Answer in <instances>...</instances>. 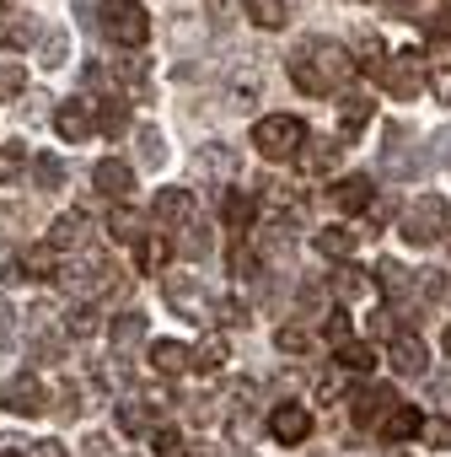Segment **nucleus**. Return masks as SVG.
<instances>
[{"instance_id":"1","label":"nucleus","mask_w":451,"mask_h":457,"mask_svg":"<svg viewBox=\"0 0 451 457\" xmlns=\"http://www.w3.org/2000/svg\"><path fill=\"white\" fill-rule=\"evenodd\" d=\"M285 76L296 81V92H307V97H328V92L349 87V81L360 76V65H355V54H349L344 44H333V38L317 33V38H301V44L291 49Z\"/></svg>"},{"instance_id":"2","label":"nucleus","mask_w":451,"mask_h":457,"mask_svg":"<svg viewBox=\"0 0 451 457\" xmlns=\"http://www.w3.org/2000/svg\"><path fill=\"white\" fill-rule=\"evenodd\" d=\"M446 232H451L446 194H419L408 210H398V237L408 248H435V243H446Z\"/></svg>"},{"instance_id":"3","label":"nucleus","mask_w":451,"mask_h":457,"mask_svg":"<svg viewBox=\"0 0 451 457\" xmlns=\"http://www.w3.org/2000/svg\"><path fill=\"white\" fill-rule=\"evenodd\" d=\"M301 145H307V124L296 113H264L253 124V151L264 162H296Z\"/></svg>"},{"instance_id":"4","label":"nucleus","mask_w":451,"mask_h":457,"mask_svg":"<svg viewBox=\"0 0 451 457\" xmlns=\"http://www.w3.org/2000/svg\"><path fill=\"white\" fill-rule=\"evenodd\" d=\"M97 12H102V33L119 49H145L151 44V12L140 0H97Z\"/></svg>"},{"instance_id":"5","label":"nucleus","mask_w":451,"mask_h":457,"mask_svg":"<svg viewBox=\"0 0 451 457\" xmlns=\"http://www.w3.org/2000/svg\"><path fill=\"white\" fill-rule=\"evenodd\" d=\"M161 296H167V307H172L177 318H188V323H209V318H215V296L199 286V275H161Z\"/></svg>"},{"instance_id":"6","label":"nucleus","mask_w":451,"mask_h":457,"mask_svg":"<svg viewBox=\"0 0 451 457\" xmlns=\"http://www.w3.org/2000/svg\"><path fill=\"white\" fill-rule=\"evenodd\" d=\"M419 60H424V54L403 49V54H392V60L381 65V76H376V81H381V87H387L398 103H414V97L430 87V76H424V65H419Z\"/></svg>"},{"instance_id":"7","label":"nucleus","mask_w":451,"mask_h":457,"mask_svg":"<svg viewBox=\"0 0 451 457\" xmlns=\"http://www.w3.org/2000/svg\"><path fill=\"white\" fill-rule=\"evenodd\" d=\"M0 403H6L17 420H44V414H49V387H44L33 371H17L6 387H0Z\"/></svg>"},{"instance_id":"8","label":"nucleus","mask_w":451,"mask_h":457,"mask_svg":"<svg viewBox=\"0 0 451 457\" xmlns=\"http://www.w3.org/2000/svg\"><path fill=\"white\" fill-rule=\"evenodd\" d=\"M398 403V393L392 387H381V382H365V387H355L349 393V420L360 425V430H376L381 425V414Z\"/></svg>"},{"instance_id":"9","label":"nucleus","mask_w":451,"mask_h":457,"mask_svg":"<svg viewBox=\"0 0 451 457\" xmlns=\"http://www.w3.org/2000/svg\"><path fill=\"white\" fill-rule=\"evenodd\" d=\"M193 167L209 178V183H220V188H232L237 178H242V151H232V145H199V156H193Z\"/></svg>"},{"instance_id":"10","label":"nucleus","mask_w":451,"mask_h":457,"mask_svg":"<svg viewBox=\"0 0 451 457\" xmlns=\"http://www.w3.org/2000/svg\"><path fill=\"white\" fill-rule=\"evenodd\" d=\"M199 215V199L188 188H156V204H151V220L167 226V232H177V226H188Z\"/></svg>"},{"instance_id":"11","label":"nucleus","mask_w":451,"mask_h":457,"mask_svg":"<svg viewBox=\"0 0 451 457\" xmlns=\"http://www.w3.org/2000/svg\"><path fill=\"white\" fill-rule=\"evenodd\" d=\"M269 436H275L280 446H301V441L312 436L307 403H275V409H269Z\"/></svg>"},{"instance_id":"12","label":"nucleus","mask_w":451,"mask_h":457,"mask_svg":"<svg viewBox=\"0 0 451 457\" xmlns=\"http://www.w3.org/2000/svg\"><path fill=\"white\" fill-rule=\"evenodd\" d=\"M92 188H97L102 199L124 204V199H129V188H135V167H129V162H119V156H102V162L92 167Z\"/></svg>"},{"instance_id":"13","label":"nucleus","mask_w":451,"mask_h":457,"mask_svg":"<svg viewBox=\"0 0 451 457\" xmlns=\"http://www.w3.org/2000/svg\"><path fill=\"white\" fill-rule=\"evenodd\" d=\"M54 129L70 140V145H81L92 129H97V113H92V97H70V103H60L54 108Z\"/></svg>"},{"instance_id":"14","label":"nucleus","mask_w":451,"mask_h":457,"mask_svg":"<svg viewBox=\"0 0 451 457\" xmlns=\"http://www.w3.org/2000/svg\"><path fill=\"white\" fill-rule=\"evenodd\" d=\"M113 420H119V430L135 436V441H151V430L161 425V420H156V403H145V398H119V403H113Z\"/></svg>"},{"instance_id":"15","label":"nucleus","mask_w":451,"mask_h":457,"mask_svg":"<svg viewBox=\"0 0 451 457\" xmlns=\"http://www.w3.org/2000/svg\"><path fill=\"white\" fill-rule=\"evenodd\" d=\"M86 232H92V220H86L81 210H65V215L49 226V237H44V243H49L54 253H81V248H86Z\"/></svg>"},{"instance_id":"16","label":"nucleus","mask_w":451,"mask_h":457,"mask_svg":"<svg viewBox=\"0 0 451 457\" xmlns=\"http://www.w3.org/2000/svg\"><path fill=\"white\" fill-rule=\"evenodd\" d=\"M387 361H392V371H403V377H424V371H430V355H424L419 334H392Z\"/></svg>"},{"instance_id":"17","label":"nucleus","mask_w":451,"mask_h":457,"mask_svg":"<svg viewBox=\"0 0 451 457\" xmlns=\"http://www.w3.org/2000/svg\"><path fill=\"white\" fill-rule=\"evenodd\" d=\"M419 425H424V414H419L414 403H392V409L381 414V425H376V436L398 446V441H414V436H419Z\"/></svg>"},{"instance_id":"18","label":"nucleus","mask_w":451,"mask_h":457,"mask_svg":"<svg viewBox=\"0 0 451 457\" xmlns=\"http://www.w3.org/2000/svg\"><path fill=\"white\" fill-rule=\"evenodd\" d=\"M60 264H65V253H54L49 243H33V248L17 259L22 280H60Z\"/></svg>"},{"instance_id":"19","label":"nucleus","mask_w":451,"mask_h":457,"mask_svg":"<svg viewBox=\"0 0 451 457\" xmlns=\"http://www.w3.org/2000/svg\"><path fill=\"white\" fill-rule=\"evenodd\" d=\"M376 286H381V296H387L392 307L414 302V275H408L398 259H381V264H376Z\"/></svg>"},{"instance_id":"20","label":"nucleus","mask_w":451,"mask_h":457,"mask_svg":"<svg viewBox=\"0 0 451 457\" xmlns=\"http://www.w3.org/2000/svg\"><path fill=\"white\" fill-rule=\"evenodd\" d=\"M92 108H97V129H102L108 140L129 135V97H124V92H108V97L92 103Z\"/></svg>"},{"instance_id":"21","label":"nucleus","mask_w":451,"mask_h":457,"mask_svg":"<svg viewBox=\"0 0 451 457\" xmlns=\"http://www.w3.org/2000/svg\"><path fill=\"white\" fill-rule=\"evenodd\" d=\"M296 167L312 172V178L333 172V167H339V140H312V135H307V145L296 151Z\"/></svg>"},{"instance_id":"22","label":"nucleus","mask_w":451,"mask_h":457,"mask_svg":"<svg viewBox=\"0 0 451 457\" xmlns=\"http://www.w3.org/2000/svg\"><path fill=\"white\" fill-rule=\"evenodd\" d=\"M275 350H280L285 361H307V355L317 350V334H312L307 323H280V328H275Z\"/></svg>"},{"instance_id":"23","label":"nucleus","mask_w":451,"mask_h":457,"mask_svg":"<svg viewBox=\"0 0 451 457\" xmlns=\"http://www.w3.org/2000/svg\"><path fill=\"white\" fill-rule=\"evenodd\" d=\"M145 361L156 366V377H183V371H188V345H177V339H151Z\"/></svg>"},{"instance_id":"24","label":"nucleus","mask_w":451,"mask_h":457,"mask_svg":"<svg viewBox=\"0 0 451 457\" xmlns=\"http://www.w3.org/2000/svg\"><path fill=\"white\" fill-rule=\"evenodd\" d=\"M312 248H317L323 259H355V248H360V232H349V226H323V232L312 237Z\"/></svg>"},{"instance_id":"25","label":"nucleus","mask_w":451,"mask_h":457,"mask_svg":"<svg viewBox=\"0 0 451 457\" xmlns=\"http://www.w3.org/2000/svg\"><path fill=\"white\" fill-rule=\"evenodd\" d=\"M108 237L124 243V248H135V243L145 237V215L129 210V204H113V215H108Z\"/></svg>"},{"instance_id":"26","label":"nucleus","mask_w":451,"mask_h":457,"mask_svg":"<svg viewBox=\"0 0 451 457\" xmlns=\"http://www.w3.org/2000/svg\"><path fill=\"white\" fill-rule=\"evenodd\" d=\"M355 65L365 71V76H381V65H387V44H381V33H371V28H360L355 33Z\"/></svg>"},{"instance_id":"27","label":"nucleus","mask_w":451,"mask_h":457,"mask_svg":"<svg viewBox=\"0 0 451 457\" xmlns=\"http://www.w3.org/2000/svg\"><path fill=\"white\" fill-rule=\"evenodd\" d=\"M371 194H376V188H371V178H365V172H349V178H339V183H333V194H328V199H333L339 210H365V204H371Z\"/></svg>"},{"instance_id":"28","label":"nucleus","mask_w":451,"mask_h":457,"mask_svg":"<svg viewBox=\"0 0 451 457\" xmlns=\"http://www.w3.org/2000/svg\"><path fill=\"white\" fill-rule=\"evenodd\" d=\"M135 259H140V270H145V275H167V264H172V237L145 232V237L135 243Z\"/></svg>"},{"instance_id":"29","label":"nucleus","mask_w":451,"mask_h":457,"mask_svg":"<svg viewBox=\"0 0 451 457\" xmlns=\"http://www.w3.org/2000/svg\"><path fill=\"white\" fill-rule=\"evenodd\" d=\"M220 366H226V339H220V334H209V339L188 345V371H199V377H215Z\"/></svg>"},{"instance_id":"30","label":"nucleus","mask_w":451,"mask_h":457,"mask_svg":"<svg viewBox=\"0 0 451 457\" xmlns=\"http://www.w3.org/2000/svg\"><path fill=\"white\" fill-rule=\"evenodd\" d=\"M172 253H183V259H204V253H209V226H204L199 215L172 232Z\"/></svg>"},{"instance_id":"31","label":"nucleus","mask_w":451,"mask_h":457,"mask_svg":"<svg viewBox=\"0 0 451 457\" xmlns=\"http://www.w3.org/2000/svg\"><path fill=\"white\" fill-rule=\"evenodd\" d=\"M108 339H113V355L135 350V345L145 339V312H119V318L108 323Z\"/></svg>"},{"instance_id":"32","label":"nucleus","mask_w":451,"mask_h":457,"mask_svg":"<svg viewBox=\"0 0 451 457\" xmlns=\"http://www.w3.org/2000/svg\"><path fill=\"white\" fill-rule=\"evenodd\" d=\"M333 296H339V302H365V296H371V280H365V270H355V264L344 259V264L333 270Z\"/></svg>"},{"instance_id":"33","label":"nucleus","mask_w":451,"mask_h":457,"mask_svg":"<svg viewBox=\"0 0 451 457\" xmlns=\"http://www.w3.org/2000/svg\"><path fill=\"white\" fill-rule=\"evenodd\" d=\"M65 334H70V339H92V334H102V307H97V302H76V307L65 312Z\"/></svg>"},{"instance_id":"34","label":"nucleus","mask_w":451,"mask_h":457,"mask_svg":"<svg viewBox=\"0 0 451 457\" xmlns=\"http://www.w3.org/2000/svg\"><path fill=\"white\" fill-rule=\"evenodd\" d=\"M33 226H38V210L28 199H6V204H0V232H6V237H22V232H33Z\"/></svg>"},{"instance_id":"35","label":"nucleus","mask_w":451,"mask_h":457,"mask_svg":"<svg viewBox=\"0 0 451 457\" xmlns=\"http://www.w3.org/2000/svg\"><path fill=\"white\" fill-rule=\"evenodd\" d=\"M253 220H258V199L242 194V188H226V226H232V232H248Z\"/></svg>"},{"instance_id":"36","label":"nucleus","mask_w":451,"mask_h":457,"mask_svg":"<svg viewBox=\"0 0 451 457\" xmlns=\"http://www.w3.org/2000/svg\"><path fill=\"white\" fill-rule=\"evenodd\" d=\"M242 12H248L264 33H280V28L291 22V6H285V0H242Z\"/></svg>"},{"instance_id":"37","label":"nucleus","mask_w":451,"mask_h":457,"mask_svg":"<svg viewBox=\"0 0 451 457\" xmlns=\"http://www.w3.org/2000/svg\"><path fill=\"white\" fill-rule=\"evenodd\" d=\"M339 366L355 371V377H371V371H376V350H371L365 339H344V345H339Z\"/></svg>"},{"instance_id":"38","label":"nucleus","mask_w":451,"mask_h":457,"mask_svg":"<svg viewBox=\"0 0 451 457\" xmlns=\"http://www.w3.org/2000/svg\"><path fill=\"white\" fill-rule=\"evenodd\" d=\"M65 60H70V33H65V28H49L44 44H38V65H44V71H60Z\"/></svg>"},{"instance_id":"39","label":"nucleus","mask_w":451,"mask_h":457,"mask_svg":"<svg viewBox=\"0 0 451 457\" xmlns=\"http://www.w3.org/2000/svg\"><path fill=\"white\" fill-rule=\"evenodd\" d=\"M365 124H371V97L349 92V97L339 103V129H344V135H360Z\"/></svg>"},{"instance_id":"40","label":"nucleus","mask_w":451,"mask_h":457,"mask_svg":"<svg viewBox=\"0 0 451 457\" xmlns=\"http://www.w3.org/2000/svg\"><path fill=\"white\" fill-rule=\"evenodd\" d=\"M22 92H28V65L0 60V103H22Z\"/></svg>"},{"instance_id":"41","label":"nucleus","mask_w":451,"mask_h":457,"mask_svg":"<svg viewBox=\"0 0 451 457\" xmlns=\"http://www.w3.org/2000/svg\"><path fill=\"white\" fill-rule=\"evenodd\" d=\"M33 183H38L44 194L65 188V162H60V156H49V151H44V156H33Z\"/></svg>"},{"instance_id":"42","label":"nucleus","mask_w":451,"mask_h":457,"mask_svg":"<svg viewBox=\"0 0 451 457\" xmlns=\"http://www.w3.org/2000/svg\"><path fill=\"white\" fill-rule=\"evenodd\" d=\"M258 87H264V71H258V65L237 71V81H232V97H237V108H253V103H258Z\"/></svg>"},{"instance_id":"43","label":"nucleus","mask_w":451,"mask_h":457,"mask_svg":"<svg viewBox=\"0 0 451 457\" xmlns=\"http://www.w3.org/2000/svg\"><path fill=\"white\" fill-rule=\"evenodd\" d=\"M135 145H140V162H145V167H161V162H167V140H161L156 124H145V129L135 135Z\"/></svg>"},{"instance_id":"44","label":"nucleus","mask_w":451,"mask_h":457,"mask_svg":"<svg viewBox=\"0 0 451 457\" xmlns=\"http://www.w3.org/2000/svg\"><path fill=\"white\" fill-rule=\"evenodd\" d=\"M360 215H365V226H371V237H376L381 226H387V220L398 215V199H392V194H371V204H365Z\"/></svg>"},{"instance_id":"45","label":"nucleus","mask_w":451,"mask_h":457,"mask_svg":"<svg viewBox=\"0 0 451 457\" xmlns=\"http://www.w3.org/2000/svg\"><path fill=\"white\" fill-rule=\"evenodd\" d=\"M151 452H156V457H183V452H188V441H183L172 425H156V430H151Z\"/></svg>"},{"instance_id":"46","label":"nucleus","mask_w":451,"mask_h":457,"mask_svg":"<svg viewBox=\"0 0 451 457\" xmlns=\"http://www.w3.org/2000/svg\"><path fill=\"white\" fill-rule=\"evenodd\" d=\"M215 323H220V328H248V323H253V318H248V302H232V296L215 302Z\"/></svg>"},{"instance_id":"47","label":"nucleus","mask_w":451,"mask_h":457,"mask_svg":"<svg viewBox=\"0 0 451 457\" xmlns=\"http://www.w3.org/2000/svg\"><path fill=\"white\" fill-rule=\"evenodd\" d=\"M419 441H424V446H435V452H446V446H451V420H440V414H435V420H424V425H419Z\"/></svg>"},{"instance_id":"48","label":"nucleus","mask_w":451,"mask_h":457,"mask_svg":"<svg viewBox=\"0 0 451 457\" xmlns=\"http://www.w3.org/2000/svg\"><path fill=\"white\" fill-rule=\"evenodd\" d=\"M323 339L339 350L344 339H349V318H344V307H333V312H323Z\"/></svg>"},{"instance_id":"49","label":"nucleus","mask_w":451,"mask_h":457,"mask_svg":"<svg viewBox=\"0 0 451 457\" xmlns=\"http://www.w3.org/2000/svg\"><path fill=\"white\" fill-rule=\"evenodd\" d=\"M33 38H38L33 22H6V28H0V44H12V49H28Z\"/></svg>"},{"instance_id":"50","label":"nucleus","mask_w":451,"mask_h":457,"mask_svg":"<svg viewBox=\"0 0 451 457\" xmlns=\"http://www.w3.org/2000/svg\"><path fill=\"white\" fill-rule=\"evenodd\" d=\"M22 162H28V145H6V140H0V178H17Z\"/></svg>"},{"instance_id":"51","label":"nucleus","mask_w":451,"mask_h":457,"mask_svg":"<svg viewBox=\"0 0 451 457\" xmlns=\"http://www.w3.org/2000/svg\"><path fill=\"white\" fill-rule=\"evenodd\" d=\"M204 6H209L215 28H226V22H237V12H242V0H204Z\"/></svg>"},{"instance_id":"52","label":"nucleus","mask_w":451,"mask_h":457,"mask_svg":"<svg viewBox=\"0 0 451 457\" xmlns=\"http://www.w3.org/2000/svg\"><path fill=\"white\" fill-rule=\"evenodd\" d=\"M424 33L430 38H446L451 33V12H424Z\"/></svg>"},{"instance_id":"53","label":"nucleus","mask_w":451,"mask_h":457,"mask_svg":"<svg viewBox=\"0 0 451 457\" xmlns=\"http://www.w3.org/2000/svg\"><path fill=\"white\" fill-rule=\"evenodd\" d=\"M81 414V387H65L60 393V420H76Z\"/></svg>"},{"instance_id":"54","label":"nucleus","mask_w":451,"mask_h":457,"mask_svg":"<svg viewBox=\"0 0 451 457\" xmlns=\"http://www.w3.org/2000/svg\"><path fill=\"white\" fill-rule=\"evenodd\" d=\"M430 92H435L440 103H451V65H440V71L430 76Z\"/></svg>"},{"instance_id":"55","label":"nucleus","mask_w":451,"mask_h":457,"mask_svg":"<svg viewBox=\"0 0 451 457\" xmlns=\"http://www.w3.org/2000/svg\"><path fill=\"white\" fill-rule=\"evenodd\" d=\"M28 457H70V452H65L60 441H33V446H28Z\"/></svg>"},{"instance_id":"56","label":"nucleus","mask_w":451,"mask_h":457,"mask_svg":"<svg viewBox=\"0 0 451 457\" xmlns=\"http://www.w3.org/2000/svg\"><path fill=\"white\" fill-rule=\"evenodd\" d=\"M86 457H108V441H102V436H92V441H86Z\"/></svg>"},{"instance_id":"57","label":"nucleus","mask_w":451,"mask_h":457,"mask_svg":"<svg viewBox=\"0 0 451 457\" xmlns=\"http://www.w3.org/2000/svg\"><path fill=\"white\" fill-rule=\"evenodd\" d=\"M6 318H12V312H6V307H0V339H6V328H12V323H6Z\"/></svg>"},{"instance_id":"58","label":"nucleus","mask_w":451,"mask_h":457,"mask_svg":"<svg viewBox=\"0 0 451 457\" xmlns=\"http://www.w3.org/2000/svg\"><path fill=\"white\" fill-rule=\"evenodd\" d=\"M440 350H446V355H451V323H446V334H440Z\"/></svg>"},{"instance_id":"59","label":"nucleus","mask_w":451,"mask_h":457,"mask_svg":"<svg viewBox=\"0 0 451 457\" xmlns=\"http://www.w3.org/2000/svg\"><path fill=\"white\" fill-rule=\"evenodd\" d=\"M0 457H28V452H17V446H0Z\"/></svg>"},{"instance_id":"60","label":"nucleus","mask_w":451,"mask_h":457,"mask_svg":"<svg viewBox=\"0 0 451 457\" xmlns=\"http://www.w3.org/2000/svg\"><path fill=\"white\" fill-rule=\"evenodd\" d=\"M392 457H408V452H392Z\"/></svg>"}]
</instances>
